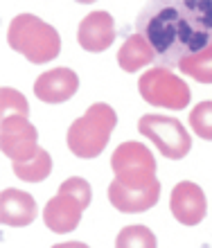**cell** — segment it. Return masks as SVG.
Listing matches in <instances>:
<instances>
[{"mask_svg":"<svg viewBox=\"0 0 212 248\" xmlns=\"http://www.w3.org/2000/svg\"><path fill=\"white\" fill-rule=\"evenodd\" d=\"M118 115L108 104L97 102L68 129V149L79 158H97L104 151Z\"/></svg>","mask_w":212,"mask_h":248,"instance_id":"cell-4","label":"cell"},{"mask_svg":"<svg viewBox=\"0 0 212 248\" xmlns=\"http://www.w3.org/2000/svg\"><path fill=\"white\" fill-rule=\"evenodd\" d=\"M190 126L199 138L212 140V102H201L190 113Z\"/></svg>","mask_w":212,"mask_h":248,"instance_id":"cell-18","label":"cell"},{"mask_svg":"<svg viewBox=\"0 0 212 248\" xmlns=\"http://www.w3.org/2000/svg\"><path fill=\"white\" fill-rule=\"evenodd\" d=\"M39 208L32 194H27L23 189L5 187L0 194V221L12 228H23L36 219Z\"/></svg>","mask_w":212,"mask_h":248,"instance_id":"cell-12","label":"cell"},{"mask_svg":"<svg viewBox=\"0 0 212 248\" xmlns=\"http://www.w3.org/2000/svg\"><path fill=\"white\" fill-rule=\"evenodd\" d=\"M14 174L20 178V181H27V183H41L43 178L50 176L52 171V158L45 149H39V154L27 160V163H12Z\"/></svg>","mask_w":212,"mask_h":248,"instance_id":"cell-14","label":"cell"},{"mask_svg":"<svg viewBox=\"0 0 212 248\" xmlns=\"http://www.w3.org/2000/svg\"><path fill=\"white\" fill-rule=\"evenodd\" d=\"M0 111H2V120L7 118H27L30 113V104L27 99L20 95L16 88H2L0 91Z\"/></svg>","mask_w":212,"mask_h":248,"instance_id":"cell-17","label":"cell"},{"mask_svg":"<svg viewBox=\"0 0 212 248\" xmlns=\"http://www.w3.org/2000/svg\"><path fill=\"white\" fill-rule=\"evenodd\" d=\"M138 91L145 102L172 111H183L190 104V88L181 77H176L169 68L156 65L138 79Z\"/></svg>","mask_w":212,"mask_h":248,"instance_id":"cell-6","label":"cell"},{"mask_svg":"<svg viewBox=\"0 0 212 248\" xmlns=\"http://www.w3.org/2000/svg\"><path fill=\"white\" fill-rule=\"evenodd\" d=\"M138 131L145 138H149L158 151L169 160H181L192 149V138L185 131V126L176 118L167 115H142L138 122Z\"/></svg>","mask_w":212,"mask_h":248,"instance_id":"cell-7","label":"cell"},{"mask_svg":"<svg viewBox=\"0 0 212 248\" xmlns=\"http://www.w3.org/2000/svg\"><path fill=\"white\" fill-rule=\"evenodd\" d=\"M169 208H172L174 219L183 226H197L206 219V194L192 181H181L172 189L169 196Z\"/></svg>","mask_w":212,"mask_h":248,"instance_id":"cell-9","label":"cell"},{"mask_svg":"<svg viewBox=\"0 0 212 248\" xmlns=\"http://www.w3.org/2000/svg\"><path fill=\"white\" fill-rule=\"evenodd\" d=\"M79 88V77L70 68H54L43 72L34 81V95L45 104H61L68 102Z\"/></svg>","mask_w":212,"mask_h":248,"instance_id":"cell-10","label":"cell"},{"mask_svg":"<svg viewBox=\"0 0 212 248\" xmlns=\"http://www.w3.org/2000/svg\"><path fill=\"white\" fill-rule=\"evenodd\" d=\"M115 248H156V235L147 226H126L118 232Z\"/></svg>","mask_w":212,"mask_h":248,"instance_id":"cell-16","label":"cell"},{"mask_svg":"<svg viewBox=\"0 0 212 248\" xmlns=\"http://www.w3.org/2000/svg\"><path fill=\"white\" fill-rule=\"evenodd\" d=\"M77 41L86 52H104L115 41V23L108 12H91L79 23Z\"/></svg>","mask_w":212,"mask_h":248,"instance_id":"cell-11","label":"cell"},{"mask_svg":"<svg viewBox=\"0 0 212 248\" xmlns=\"http://www.w3.org/2000/svg\"><path fill=\"white\" fill-rule=\"evenodd\" d=\"M91 199L93 192L88 181L79 176L68 178L43 208V221L52 232H73L81 221V212L91 205Z\"/></svg>","mask_w":212,"mask_h":248,"instance_id":"cell-5","label":"cell"},{"mask_svg":"<svg viewBox=\"0 0 212 248\" xmlns=\"http://www.w3.org/2000/svg\"><path fill=\"white\" fill-rule=\"evenodd\" d=\"M7 43L30 63H47L57 59L61 50L59 32L34 14H18L9 23Z\"/></svg>","mask_w":212,"mask_h":248,"instance_id":"cell-3","label":"cell"},{"mask_svg":"<svg viewBox=\"0 0 212 248\" xmlns=\"http://www.w3.org/2000/svg\"><path fill=\"white\" fill-rule=\"evenodd\" d=\"M136 27L153 47L158 65L172 70L185 57L212 46V0L149 2Z\"/></svg>","mask_w":212,"mask_h":248,"instance_id":"cell-1","label":"cell"},{"mask_svg":"<svg viewBox=\"0 0 212 248\" xmlns=\"http://www.w3.org/2000/svg\"><path fill=\"white\" fill-rule=\"evenodd\" d=\"M179 70L201 84H212V46L197 54H190L179 63Z\"/></svg>","mask_w":212,"mask_h":248,"instance_id":"cell-15","label":"cell"},{"mask_svg":"<svg viewBox=\"0 0 212 248\" xmlns=\"http://www.w3.org/2000/svg\"><path fill=\"white\" fill-rule=\"evenodd\" d=\"M113 181L108 201L115 210L133 215L145 212L158 203L160 183L156 178V158L142 142H122L111 156Z\"/></svg>","mask_w":212,"mask_h":248,"instance_id":"cell-2","label":"cell"},{"mask_svg":"<svg viewBox=\"0 0 212 248\" xmlns=\"http://www.w3.org/2000/svg\"><path fill=\"white\" fill-rule=\"evenodd\" d=\"M153 61L158 63L153 47L149 46V41L138 32L131 34L118 52V63L124 72H136V70H140V68H145V65L153 63Z\"/></svg>","mask_w":212,"mask_h":248,"instance_id":"cell-13","label":"cell"},{"mask_svg":"<svg viewBox=\"0 0 212 248\" xmlns=\"http://www.w3.org/2000/svg\"><path fill=\"white\" fill-rule=\"evenodd\" d=\"M0 138H2V154L12 158V163H27L39 154V133L36 126L27 118H7L0 126Z\"/></svg>","mask_w":212,"mask_h":248,"instance_id":"cell-8","label":"cell"},{"mask_svg":"<svg viewBox=\"0 0 212 248\" xmlns=\"http://www.w3.org/2000/svg\"><path fill=\"white\" fill-rule=\"evenodd\" d=\"M52 248H91L86 246V244H81V242H63V244H57V246Z\"/></svg>","mask_w":212,"mask_h":248,"instance_id":"cell-19","label":"cell"}]
</instances>
